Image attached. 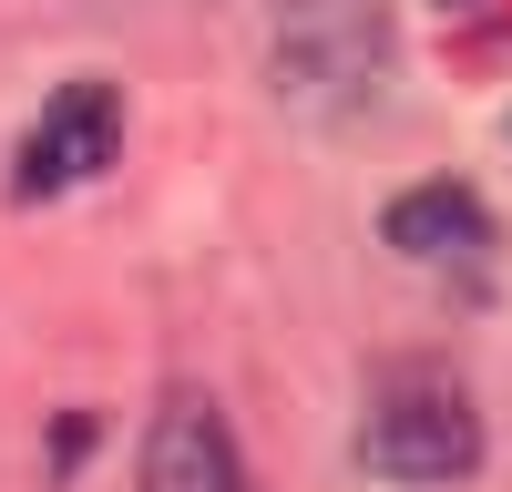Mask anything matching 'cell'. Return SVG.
<instances>
[{
    "label": "cell",
    "mask_w": 512,
    "mask_h": 492,
    "mask_svg": "<svg viewBox=\"0 0 512 492\" xmlns=\"http://www.w3.org/2000/svg\"><path fill=\"white\" fill-rule=\"evenodd\" d=\"M400 72V21L390 0H267V82L308 123H359L379 113Z\"/></svg>",
    "instance_id": "1"
},
{
    "label": "cell",
    "mask_w": 512,
    "mask_h": 492,
    "mask_svg": "<svg viewBox=\"0 0 512 492\" xmlns=\"http://www.w3.org/2000/svg\"><path fill=\"white\" fill-rule=\"evenodd\" d=\"M359 462L379 482H410V492L472 482L482 472V410H472V390H461L451 369H390V380L369 390V410H359Z\"/></svg>",
    "instance_id": "2"
},
{
    "label": "cell",
    "mask_w": 512,
    "mask_h": 492,
    "mask_svg": "<svg viewBox=\"0 0 512 492\" xmlns=\"http://www.w3.org/2000/svg\"><path fill=\"white\" fill-rule=\"evenodd\" d=\"M113 154H123V93L82 72V82H62V93L31 113V134L11 144V195H21V205L72 195V185H93Z\"/></svg>",
    "instance_id": "3"
},
{
    "label": "cell",
    "mask_w": 512,
    "mask_h": 492,
    "mask_svg": "<svg viewBox=\"0 0 512 492\" xmlns=\"http://www.w3.org/2000/svg\"><path fill=\"white\" fill-rule=\"evenodd\" d=\"M134 492H256L236 421L205 390H164L144 421V451H134Z\"/></svg>",
    "instance_id": "4"
},
{
    "label": "cell",
    "mask_w": 512,
    "mask_h": 492,
    "mask_svg": "<svg viewBox=\"0 0 512 492\" xmlns=\"http://www.w3.org/2000/svg\"><path fill=\"white\" fill-rule=\"evenodd\" d=\"M390 246H400L410 267H482L492 246H502V226H492V205L472 185H410L390 205Z\"/></svg>",
    "instance_id": "5"
}]
</instances>
